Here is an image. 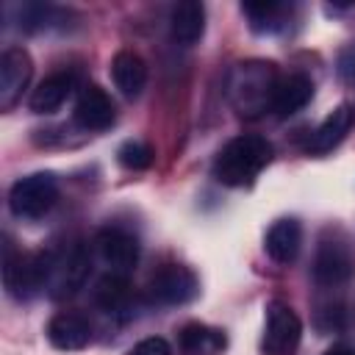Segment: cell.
<instances>
[{"instance_id":"obj_9","label":"cell","mask_w":355,"mask_h":355,"mask_svg":"<svg viewBox=\"0 0 355 355\" xmlns=\"http://www.w3.org/2000/svg\"><path fill=\"white\" fill-rule=\"evenodd\" d=\"M94 244H97L103 263L114 275H128L139 261V241L133 233H128L122 227H103L97 233Z\"/></svg>"},{"instance_id":"obj_19","label":"cell","mask_w":355,"mask_h":355,"mask_svg":"<svg viewBox=\"0 0 355 355\" xmlns=\"http://www.w3.org/2000/svg\"><path fill=\"white\" fill-rule=\"evenodd\" d=\"M241 14L250 19V28L258 33H275L286 25L288 6L275 0H258V3H241Z\"/></svg>"},{"instance_id":"obj_7","label":"cell","mask_w":355,"mask_h":355,"mask_svg":"<svg viewBox=\"0 0 355 355\" xmlns=\"http://www.w3.org/2000/svg\"><path fill=\"white\" fill-rule=\"evenodd\" d=\"M33 75V61L25 47H6L0 55V108L8 111L19 103Z\"/></svg>"},{"instance_id":"obj_5","label":"cell","mask_w":355,"mask_h":355,"mask_svg":"<svg viewBox=\"0 0 355 355\" xmlns=\"http://www.w3.org/2000/svg\"><path fill=\"white\" fill-rule=\"evenodd\" d=\"M302 338L300 316L280 300L266 305V330H263V349L266 355H294Z\"/></svg>"},{"instance_id":"obj_12","label":"cell","mask_w":355,"mask_h":355,"mask_svg":"<svg viewBox=\"0 0 355 355\" xmlns=\"http://www.w3.org/2000/svg\"><path fill=\"white\" fill-rule=\"evenodd\" d=\"M352 125H355V111H352V105H347V103L336 105V108L322 119V125L311 133V139H308V153H313V155L330 153L333 147H338V144L344 141V136L352 130Z\"/></svg>"},{"instance_id":"obj_22","label":"cell","mask_w":355,"mask_h":355,"mask_svg":"<svg viewBox=\"0 0 355 355\" xmlns=\"http://www.w3.org/2000/svg\"><path fill=\"white\" fill-rule=\"evenodd\" d=\"M116 158L122 166L128 169H147L153 164V147L144 144V141H125L119 150H116Z\"/></svg>"},{"instance_id":"obj_8","label":"cell","mask_w":355,"mask_h":355,"mask_svg":"<svg viewBox=\"0 0 355 355\" xmlns=\"http://www.w3.org/2000/svg\"><path fill=\"white\" fill-rule=\"evenodd\" d=\"M3 280L11 297L17 300H28L36 288H42V266H39V255H28L14 250L11 244H6L3 252Z\"/></svg>"},{"instance_id":"obj_24","label":"cell","mask_w":355,"mask_h":355,"mask_svg":"<svg viewBox=\"0 0 355 355\" xmlns=\"http://www.w3.org/2000/svg\"><path fill=\"white\" fill-rule=\"evenodd\" d=\"M324 355H355V347H349V344H333Z\"/></svg>"},{"instance_id":"obj_20","label":"cell","mask_w":355,"mask_h":355,"mask_svg":"<svg viewBox=\"0 0 355 355\" xmlns=\"http://www.w3.org/2000/svg\"><path fill=\"white\" fill-rule=\"evenodd\" d=\"M225 349V336L205 324H186L180 330L183 355H219Z\"/></svg>"},{"instance_id":"obj_11","label":"cell","mask_w":355,"mask_h":355,"mask_svg":"<svg viewBox=\"0 0 355 355\" xmlns=\"http://www.w3.org/2000/svg\"><path fill=\"white\" fill-rule=\"evenodd\" d=\"M72 116H75V122H78L83 130H105V128L114 125L116 111H114L111 97H108L97 83H89V86L80 89Z\"/></svg>"},{"instance_id":"obj_1","label":"cell","mask_w":355,"mask_h":355,"mask_svg":"<svg viewBox=\"0 0 355 355\" xmlns=\"http://www.w3.org/2000/svg\"><path fill=\"white\" fill-rule=\"evenodd\" d=\"M277 72L275 64L269 61H241L236 64L230 83H227V94L233 108L252 119L261 116L263 111H272V97H275V86H277Z\"/></svg>"},{"instance_id":"obj_4","label":"cell","mask_w":355,"mask_h":355,"mask_svg":"<svg viewBox=\"0 0 355 355\" xmlns=\"http://www.w3.org/2000/svg\"><path fill=\"white\" fill-rule=\"evenodd\" d=\"M58 200V183L50 172H33L19 178L8 191V208L19 219H39L44 216Z\"/></svg>"},{"instance_id":"obj_6","label":"cell","mask_w":355,"mask_h":355,"mask_svg":"<svg viewBox=\"0 0 355 355\" xmlns=\"http://www.w3.org/2000/svg\"><path fill=\"white\" fill-rule=\"evenodd\" d=\"M200 291V280L189 266L180 263H169L164 269H158L147 286V294L153 302L161 305H183L189 300H194Z\"/></svg>"},{"instance_id":"obj_17","label":"cell","mask_w":355,"mask_h":355,"mask_svg":"<svg viewBox=\"0 0 355 355\" xmlns=\"http://www.w3.org/2000/svg\"><path fill=\"white\" fill-rule=\"evenodd\" d=\"M302 244V227L297 219H277L269 230H266V252L272 261L277 263H291L300 252Z\"/></svg>"},{"instance_id":"obj_21","label":"cell","mask_w":355,"mask_h":355,"mask_svg":"<svg viewBox=\"0 0 355 355\" xmlns=\"http://www.w3.org/2000/svg\"><path fill=\"white\" fill-rule=\"evenodd\" d=\"M97 302L100 308H105L108 313H119L125 311V305L130 302V288H128V280L125 275H105L97 286Z\"/></svg>"},{"instance_id":"obj_13","label":"cell","mask_w":355,"mask_h":355,"mask_svg":"<svg viewBox=\"0 0 355 355\" xmlns=\"http://www.w3.org/2000/svg\"><path fill=\"white\" fill-rule=\"evenodd\" d=\"M47 338L55 349H83L92 341V324L80 313L61 311L47 324Z\"/></svg>"},{"instance_id":"obj_18","label":"cell","mask_w":355,"mask_h":355,"mask_svg":"<svg viewBox=\"0 0 355 355\" xmlns=\"http://www.w3.org/2000/svg\"><path fill=\"white\" fill-rule=\"evenodd\" d=\"M75 89V75L69 72H53L47 75L31 94V111L36 114H53L64 105V100L72 94Z\"/></svg>"},{"instance_id":"obj_16","label":"cell","mask_w":355,"mask_h":355,"mask_svg":"<svg viewBox=\"0 0 355 355\" xmlns=\"http://www.w3.org/2000/svg\"><path fill=\"white\" fill-rule=\"evenodd\" d=\"M111 78L125 97H139L147 83V64L133 50H119L111 58Z\"/></svg>"},{"instance_id":"obj_3","label":"cell","mask_w":355,"mask_h":355,"mask_svg":"<svg viewBox=\"0 0 355 355\" xmlns=\"http://www.w3.org/2000/svg\"><path fill=\"white\" fill-rule=\"evenodd\" d=\"M39 266H42V288H50L53 297H69L86 283L92 258L83 244H72L64 250L39 252Z\"/></svg>"},{"instance_id":"obj_2","label":"cell","mask_w":355,"mask_h":355,"mask_svg":"<svg viewBox=\"0 0 355 355\" xmlns=\"http://www.w3.org/2000/svg\"><path fill=\"white\" fill-rule=\"evenodd\" d=\"M269 158H272V144L263 136H252V133L236 136L219 150L214 161V175L225 186H236V189L250 186L269 164Z\"/></svg>"},{"instance_id":"obj_10","label":"cell","mask_w":355,"mask_h":355,"mask_svg":"<svg viewBox=\"0 0 355 355\" xmlns=\"http://www.w3.org/2000/svg\"><path fill=\"white\" fill-rule=\"evenodd\" d=\"M352 275V255L341 239H322L313 258V280L319 286H341Z\"/></svg>"},{"instance_id":"obj_23","label":"cell","mask_w":355,"mask_h":355,"mask_svg":"<svg viewBox=\"0 0 355 355\" xmlns=\"http://www.w3.org/2000/svg\"><path fill=\"white\" fill-rule=\"evenodd\" d=\"M125 355H172V347H169L166 338L150 336V338H141L139 344H133Z\"/></svg>"},{"instance_id":"obj_14","label":"cell","mask_w":355,"mask_h":355,"mask_svg":"<svg viewBox=\"0 0 355 355\" xmlns=\"http://www.w3.org/2000/svg\"><path fill=\"white\" fill-rule=\"evenodd\" d=\"M311 97H313V80L302 72H291L277 80L275 97H272V111L277 116H291V114L302 111L311 103Z\"/></svg>"},{"instance_id":"obj_15","label":"cell","mask_w":355,"mask_h":355,"mask_svg":"<svg viewBox=\"0 0 355 355\" xmlns=\"http://www.w3.org/2000/svg\"><path fill=\"white\" fill-rule=\"evenodd\" d=\"M169 31H172V39L183 47H191L194 42H200L202 33H205V8H202V3L200 0H180L172 8Z\"/></svg>"}]
</instances>
